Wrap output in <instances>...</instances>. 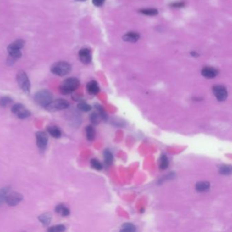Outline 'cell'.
Here are the masks:
<instances>
[{"instance_id":"8992f818","label":"cell","mask_w":232,"mask_h":232,"mask_svg":"<svg viewBox=\"0 0 232 232\" xmlns=\"http://www.w3.org/2000/svg\"><path fill=\"white\" fill-rule=\"evenodd\" d=\"M69 106V102L64 99H57L55 101H52L48 104L45 108L50 112H56L67 109Z\"/></svg>"},{"instance_id":"7c38bea8","label":"cell","mask_w":232,"mask_h":232,"mask_svg":"<svg viewBox=\"0 0 232 232\" xmlns=\"http://www.w3.org/2000/svg\"><path fill=\"white\" fill-rule=\"evenodd\" d=\"M140 39V35L136 32L127 33L123 37V40L127 42L135 43Z\"/></svg>"},{"instance_id":"603a6c76","label":"cell","mask_w":232,"mask_h":232,"mask_svg":"<svg viewBox=\"0 0 232 232\" xmlns=\"http://www.w3.org/2000/svg\"><path fill=\"white\" fill-rule=\"evenodd\" d=\"M25 108L24 105L21 104V103H16V104H14L13 106L12 107L11 111L13 114L17 115Z\"/></svg>"},{"instance_id":"30bf717a","label":"cell","mask_w":232,"mask_h":232,"mask_svg":"<svg viewBox=\"0 0 232 232\" xmlns=\"http://www.w3.org/2000/svg\"><path fill=\"white\" fill-rule=\"evenodd\" d=\"M79 59L82 64H89L91 61V52L88 48H82L78 52Z\"/></svg>"},{"instance_id":"ac0fdd59","label":"cell","mask_w":232,"mask_h":232,"mask_svg":"<svg viewBox=\"0 0 232 232\" xmlns=\"http://www.w3.org/2000/svg\"><path fill=\"white\" fill-rule=\"evenodd\" d=\"M10 191V189L8 186L3 187L0 189V206H1L4 202H6V197L8 193Z\"/></svg>"},{"instance_id":"f546056e","label":"cell","mask_w":232,"mask_h":232,"mask_svg":"<svg viewBox=\"0 0 232 232\" xmlns=\"http://www.w3.org/2000/svg\"><path fill=\"white\" fill-rule=\"evenodd\" d=\"M136 230L135 227L131 223H125L122 225L121 231H135Z\"/></svg>"},{"instance_id":"4316f807","label":"cell","mask_w":232,"mask_h":232,"mask_svg":"<svg viewBox=\"0 0 232 232\" xmlns=\"http://www.w3.org/2000/svg\"><path fill=\"white\" fill-rule=\"evenodd\" d=\"M66 229L64 225H57L52 226L48 229V231L50 232H63Z\"/></svg>"},{"instance_id":"277c9868","label":"cell","mask_w":232,"mask_h":232,"mask_svg":"<svg viewBox=\"0 0 232 232\" xmlns=\"http://www.w3.org/2000/svg\"><path fill=\"white\" fill-rule=\"evenodd\" d=\"M25 42L22 40H17L14 41L13 43L10 44L8 47V51L11 58L13 59H19L21 56L20 49L24 47Z\"/></svg>"},{"instance_id":"1f68e13d","label":"cell","mask_w":232,"mask_h":232,"mask_svg":"<svg viewBox=\"0 0 232 232\" xmlns=\"http://www.w3.org/2000/svg\"><path fill=\"white\" fill-rule=\"evenodd\" d=\"M95 108H97V110L99 111V114L101 117V119H103V121H106V120L107 119V115H106V112L102 108V106H101L99 104H95Z\"/></svg>"},{"instance_id":"5b68a950","label":"cell","mask_w":232,"mask_h":232,"mask_svg":"<svg viewBox=\"0 0 232 232\" xmlns=\"http://www.w3.org/2000/svg\"><path fill=\"white\" fill-rule=\"evenodd\" d=\"M16 80L20 88L25 93H30L31 89L30 81L27 76L26 73L24 71H20L16 75Z\"/></svg>"},{"instance_id":"52a82bcc","label":"cell","mask_w":232,"mask_h":232,"mask_svg":"<svg viewBox=\"0 0 232 232\" xmlns=\"http://www.w3.org/2000/svg\"><path fill=\"white\" fill-rule=\"evenodd\" d=\"M36 144L38 148L41 151H44L46 149L48 142V137L47 134L44 131H38L36 133Z\"/></svg>"},{"instance_id":"9c48e42d","label":"cell","mask_w":232,"mask_h":232,"mask_svg":"<svg viewBox=\"0 0 232 232\" xmlns=\"http://www.w3.org/2000/svg\"><path fill=\"white\" fill-rule=\"evenodd\" d=\"M23 200V196L17 192L9 193L6 197V202L10 206H15Z\"/></svg>"},{"instance_id":"8fae6325","label":"cell","mask_w":232,"mask_h":232,"mask_svg":"<svg viewBox=\"0 0 232 232\" xmlns=\"http://www.w3.org/2000/svg\"><path fill=\"white\" fill-rule=\"evenodd\" d=\"M218 74V71L214 68L206 67L202 70V75L206 78H213Z\"/></svg>"},{"instance_id":"7a4b0ae2","label":"cell","mask_w":232,"mask_h":232,"mask_svg":"<svg viewBox=\"0 0 232 232\" xmlns=\"http://www.w3.org/2000/svg\"><path fill=\"white\" fill-rule=\"evenodd\" d=\"M52 93L48 90H40L36 93L34 96L36 102L44 108L52 101Z\"/></svg>"},{"instance_id":"484cf974","label":"cell","mask_w":232,"mask_h":232,"mask_svg":"<svg viewBox=\"0 0 232 232\" xmlns=\"http://www.w3.org/2000/svg\"><path fill=\"white\" fill-rule=\"evenodd\" d=\"M141 13L147 16H155L158 14V10L154 8H148V9H143L140 11Z\"/></svg>"},{"instance_id":"ffe728a7","label":"cell","mask_w":232,"mask_h":232,"mask_svg":"<svg viewBox=\"0 0 232 232\" xmlns=\"http://www.w3.org/2000/svg\"><path fill=\"white\" fill-rule=\"evenodd\" d=\"M86 135L89 141H93L95 139V131L91 125H89L86 127Z\"/></svg>"},{"instance_id":"f1b7e54d","label":"cell","mask_w":232,"mask_h":232,"mask_svg":"<svg viewBox=\"0 0 232 232\" xmlns=\"http://www.w3.org/2000/svg\"><path fill=\"white\" fill-rule=\"evenodd\" d=\"M101 117L96 113H93L90 115V121L94 125H97L100 121Z\"/></svg>"},{"instance_id":"d4e9b609","label":"cell","mask_w":232,"mask_h":232,"mask_svg":"<svg viewBox=\"0 0 232 232\" xmlns=\"http://www.w3.org/2000/svg\"><path fill=\"white\" fill-rule=\"evenodd\" d=\"M90 164L92 168L96 169V170H102L103 168L102 164L96 159H92L91 160Z\"/></svg>"},{"instance_id":"83f0119b","label":"cell","mask_w":232,"mask_h":232,"mask_svg":"<svg viewBox=\"0 0 232 232\" xmlns=\"http://www.w3.org/2000/svg\"><path fill=\"white\" fill-rule=\"evenodd\" d=\"M12 102V99L8 96H4L0 98V106L6 107L10 105Z\"/></svg>"},{"instance_id":"e575fe53","label":"cell","mask_w":232,"mask_h":232,"mask_svg":"<svg viewBox=\"0 0 232 232\" xmlns=\"http://www.w3.org/2000/svg\"><path fill=\"white\" fill-rule=\"evenodd\" d=\"M76 1H84V0H76Z\"/></svg>"},{"instance_id":"6da1fadb","label":"cell","mask_w":232,"mask_h":232,"mask_svg":"<svg viewBox=\"0 0 232 232\" xmlns=\"http://www.w3.org/2000/svg\"><path fill=\"white\" fill-rule=\"evenodd\" d=\"M80 85V81L76 78H69L65 80L60 86V91L64 95H68L76 91Z\"/></svg>"},{"instance_id":"9a60e30c","label":"cell","mask_w":232,"mask_h":232,"mask_svg":"<svg viewBox=\"0 0 232 232\" xmlns=\"http://www.w3.org/2000/svg\"><path fill=\"white\" fill-rule=\"evenodd\" d=\"M38 218L44 225L47 226L50 224V223H51V221L52 215L51 213H44L40 215Z\"/></svg>"},{"instance_id":"44dd1931","label":"cell","mask_w":232,"mask_h":232,"mask_svg":"<svg viewBox=\"0 0 232 232\" xmlns=\"http://www.w3.org/2000/svg\"><path fill=\"white\" fill-rule=\"evenodd\" d=\"M169 166V160L168 157L165 155H162L160 157V161H159V167L160 169H166Z\"/></svg>"},{"instance_id":"ba28073f","label":"cell","mask_w":232,"mask_h":232,"mask_svg":"<svg viewBox=\"0 0 232 232\" xmlns=\"http://www.w3.org/2000/svg\"><path fill=\"white\" fill-rule=\"evenodd\" d=\"M213 92L214 96L219 102L225 101L227 97V91L224 86L223 85H215L213 88Z\"/></svg>"},{"instance_id":"3957f363","label":"cell","mask_w":232,"mask_h":232,"mask_svg":"<svg viewBox=\"0 0 232 232\" xmlns=\"http://www.w3.org/2000/svg\"><path fill=\"white\" fill-rule=\"evenodd\" d=\"M71 71V65L67 62H57L51 68V72L59 76H64L68 74Z\"/></svg>"},{"instance_id":"4fadbf2b","label":"cell","mask_w":232,"mask_h":232,"mask_svg":"<svg viewBox=\"0 0 232 232\" xmlns=\"http://www.w3.org/2000/svg\"><path fill=\"white\" fill-rule=\"evenodd\" d=\"M87 91L91 95H96L99 92V87L96 81H90L86 85Z\"/></svg>"},{"instance_id":"e0dca14e","label":"cell","mask_w":232,"mask_h":232,"mask_svg":"<svg viewBox=\"0 0 232 232\" xmlns=\"http://www.w3.org/2000/svg\"><path fill=\"white\" fill-rule=\"evenodd\" d=\"M55 211L63 217H67L69 214V210L64 204H59L55 208Z\"/></svg>"},{"instance_id":"7402d4cb","label":"cell","mask_w":232,"mask_h":232,"mask_svg":"<svg viewBox=\"0 0 232 232\" xmlns=\"http://www.w3.org/2000/svg\"><path fill=\"white\" fill-rule=\"evenodd\" d=\"M77 108L78 109L82 111V112H85V113H86V112H89L91 110V106L88 103H86L85 102H80L77 105Z\"/></svg>"},{"instance_id":"4dcf8cb0","label":"cell","mask_w":232,"mask_h":232,"mask_svg":"<svg viewBox=\"0 0 232 232\" xmlns=\"http://www.w3.org/2000/svg\"><path fill=\"white\" fill-rule=\"evenodd\" d=\"M30 115H31L30 111L27 110L26 108H25L16 116H17V117L20 119H25L28 117H30Z\"/></svg>"},{"instance_id":"cb8c5ba5","label":"cell","mask_w":232,"mask_h":232,"mask_svg":"<svg viewBox=\"0 0 232 232\" xmlns=\"http://www.w3.org/2000/svg\"><path fill=\"white\" fill-rule=\"evenodd\" d=\"M219 172L223 175H229L231 173V168L230 165H223L219 168Z\"/></svg>"},{"instance_id":"836d02e7","label":"cell","mask_w":232,"mask_h":232,"mask_svg":"<svg viewBox=\"0 0 232 232\" xmlns=\"http://www.w3.org/2000/svg\"><path fill=\"white\" fill-rule=\"evenodd\" d=\"M184 6H185L184 2H176V3H174L172 4V6L174 7V8H180V7H183Z\"/></svg>"},{"instance_id":"2e32d148","label":"cell","mask_w":232,"mask_h":232,"mask_svg":"<svg viewBox=\"0 0 232 232\" xmlns=\"http://www.w3.org/2000/svg\"><path fill=\"white\" fill-rule=\"evenodd\" d=\"M48 132L52 137L55 138H59L61 136V130L56 126H50L48 127Z\"/></svg>"},{"instance_id":"d6986e66","label":"cell","mask_w":232,"mask_h":232,"mask_svg":"<svg viewBox=\"0 0 232 232\" xmlns=\"http://www.w3.org/2000/svg\"><path fill=\"white\" fill-rule=\"evenodd\" d=\"M103 158H104L105 163L107 165H112L113 162V155L109 150H105L103 152Z\"/></svg>"},{"instance_id":"5bb4252c","label":"cell","mask_w":232,"mask_h":232,"mask_svg":"<svg viewBox=\"0 0 232 232\" xmlns=\"http://www.w3.org/2000/svg\"><path fill=\"white\" fill-rule=\"evenodd\" d=\"M210 183L206 181H200L197 183L196 185V189L198 192H205L208 191L210 189Z\"/></svg>"},{"instance_id":"d6a6232c","label":"cell","mask_w":232,"mask_h":232,"mask_svg":"<svg viewBox=\"0 0 232 232\" xmlns=\"http://www.w3.org/2000/svg\"><path fill=\"white\" fill-rule=\"evenodd\" d=\"M104 2H105V0H92L93 3L95 6H97V7L102 6L103 4V3H104Z\"/></svg>"}]
</instances>
